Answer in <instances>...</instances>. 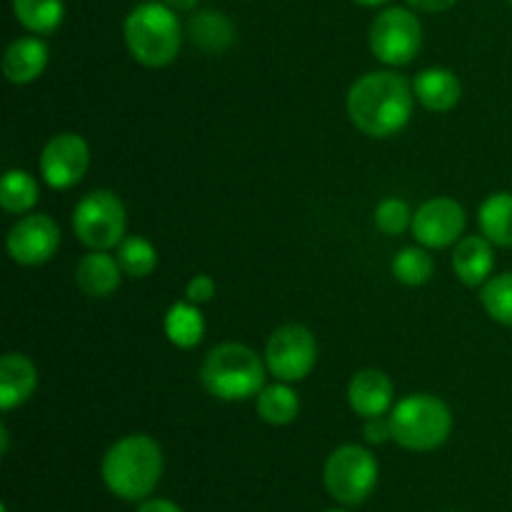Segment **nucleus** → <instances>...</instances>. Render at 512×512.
<instances>
[{"label":"nucleus","instance_id":"2","mask_svg":"<svg viewBox=\"0 0 512 512\" xmlns=\"http://www.w3.org/2000/svg\"><path fill=\"white\" fill-rule=\"evenodd\" d=\"M163 448L150 435H125L108 448L100 465L103 483L115 498L143 503L163 478Z\"/></svg>","mask_w":512,"mask_h":512},{"label":"nucleus","instance_id":"1","mask_svg":"<svg viewBox=\"0 0 512 512\" xmlns=\"http://www.w3.org/2000/svg\"><path fill=\"white\" fill-rule=\"evenodd\" d=\"M415 90L403 75L375 70L353 83L348 93V115L368 138H393L413 118Z\"/></svg>","mask_w":512,"mask_h":512},{"label":"nucleus","instance_id":"6","mask_svg":"<svg viewBox=\"0 0 512 512\" xmlns=\"http://www.w3.org/2000/svg\"><path fill=\"white\" fill-rule=\"evenodd\" d=\"M378 460L368 448L340 445L330 453L323 470V483L330 498L340 505H363L378 485Z\"/></svg>","mask_w":512,"mask_h":512},{"label":"nucleus","instance_id":"17","mask_svg":"<svg viewBox=\"0 0 512 512\" xmlns=\"http://www.w3.org/2000/svg\"><path fill=\"white\" fill-rule=\"evenodd\" d=\"M415 100L433 113H448L463 98L460 78L448 68H425L413 80Z\"/></svg>","mask_w":512,"mask_h":512},{"label":"nucleus","instance_id":"11","mask_svg":"<svg viewBox=\"0 0 512 512\" xmlns=\"http://www.w3.org/2000/svg\"><path fill=\"white\" fill-rule=\"evenodd\" d=\"M468 218L465 208L453 198H430L413 213V238L423 248L440 250L458 243L463 235Z\"/></svg>","mask_w":512,"mask_h":512},{"label":"nucleus","instance_id":"19","mask_svg":"<svg viewBox=\"0 0 512 512\" xmlns=\"http://www.w3.org/2000/svg\"><path fill=\"white\" fill-rule=\"evenodd\" d=\"M478 225L490 243L512 248V193L500 190L488 195L478 208Z\"/></svg>","mask_w":512,"mask_h":512},{"label":"nucleus","instance_id":"36","mask_svg":"<svg viewBox=\"0 0 512 512\" xmlns=\"http://www.w3.org/2000/svg\"><path fill=\"white\" fill-rule=\"evenodd\" d=\"M328 512H348V510H328Z\"/></svg>","mask_w":512,"mask_h":512},{"label":"nucleus","instance_id":"32","mask_svg":"<svg viewBox=\"0 0 512 512\" xmlns=\"http://www.w3.org/2000/svg\"><path fill=\"white\" fill-rule=\"evenodd\" d=\"M135 512H183V508L168 498H148L138 505Z\"/></svg>","mask_w":512,"mask_h":512},{"label":"nucleus","instance_id":"15","mask_svg":"<svg viewBox=\"0 0 512 512\" xmlns=\"http://www.w3.org/2000/svg\"><path fill=\"white\" fill-rule=\"evenodd\" d=\"M495 250L485 235H468L460 238L453 250V270L458 280L468 288L485 285L493 275Z\"/></svg>","mask_w":512,"mask_h":512},{"label":"nucleus","instance_id":"35","mask_svg":"<svg viewBox=\"0 0 512 512\" xmlns=\"http://www.w3.org/2000/svg\"><path fill=\"white\" fill-rule=\"evenodd\" d=\"M353 3L365 5V8H375V5H383V3H388V0H353Z\"/></svg>","mask_w":512,"mask_h":512},{"label":"nucleus","instance_id":"24","mask_svg":"<svg viewBox=\"0 0 512 512\" xmlns=\"http://www.w3.org/2000/svg\"><path fill=\"white\" fill-rule=\"evenodd\" d=\"M38 203V180L25 170H8L0 183V208L10 215H23Z\"/></svg>","mask_w":512,"mask_h":512},{"label":"nucleus","instance_id":"8","mask_svg":"<svg viewBox=\"0 0 512 512\" xmlns=\"http://www.w3.org/2000/svg\"><path fill=\"white\" fill-rule=\"evenodd\" d=\"M318 360V343L305 325L288 323L273 330L265 345V368L280 383L305 380Z\"/></svg>","mask_w":512,"mask_h":512},{"label":"nucleus","instance_id":"14","mask_svg":"<svg viewBox=\"0 0 512 512\" xmlns=\"http://www.w3.org/2000/svg\"><path fill=\"white\" fill-rule=\"evenodd\" d=\"M50 50L48 43L40 38H18L5 48L3 75L13 85H28L43 75L48 68Z\"/></svg>","mask_w":512,"mask_h":512},{"label":"nucleus","instance_id":"16","mask_svg":"<svg viewBox=\"0 0 512 512\" xmlns=\"http://www.w3.org/2000/svg\"><path fill=\"white\" fill-rule=\"evenodd\" d=\"M38 388V370L28 355L8 353L0 360V410H13L28 403Z\"/></svg>","mask_w":512,"mask_h":512},{"label":"nucleus","instance_id":"33","mask_svg":"<svg viewBox=\"0 0 512 512\" xmlns=\"http://www.w3.org/2000/svg\"><path fill=\"white\" fill-rule=\"evenodd\" d=\"M165 5H170V8L175 10V13H178V10H193L195 5L200 3V0H163Z\"/></svg>","mask_w":512,"mask_h":512},{"label":"nucleus","instance_id":"22","mask_svg":"<svg viewBox=\"0 0 512 512\" xmlns=\"http://www.w3.org/2000/svg\"><path fill=\"white\" fill-rule=\"evenodd\" d=\"M15 20L33 35H50L63 25V0H13Z\"/></svg>","mask_w":512,"mask_h":512},{"label":"nucleus","instance_id":"26","mask_svg":"<svg viewBox=\"0 0 512 512\" xmlns=\"http://www.w3.org/2000/svg\"><path fill=\"white\" fill-rule=\"evenodd\" d=\"M435 273V260L433 255L428 253V248L423 245H410V248H403L395 253L393 258V275L403 285H410V288H418V285H425Z\"/></svg>","mask_w":512,"mask_h":512},{"label":"nucleus","instance_id":"9","mask_svg":"<svg viewBox=\"0 0 512 512\" xmlns=\"http://www.w3.org/2000/svg\"><path fill=\"white\" fill-rule=\"evenodd\" d=\"M423 48V25L408 8H388L370 25V50L385 65H408Z\"/></svg>","mask_w":512,"mask_h":512},{"label":"nucleus","instance_id":"29","mask_svg":"<svg viewBox=\"0 0 512 512\" xmlns=\"http://www.w3.org/2000/svg\"><path fill=\"white\" fill-rule=\"evenodd\" d=\"M363 438L370 445H383L393 440V428H390V415H378V418H365L363 425Z\"/></svg>","mask_w":512,"mask_h":512},{"label":"nucleus","instance_id":"18","mask_svg":"<svg viewBox=\"0 0 512 512\" xmlns=\"http://www.w3.org/2000/svg\"><path fill=\"white\" fill-rule=\"evenodd\" d=\"M120 273L118 258L108 255V250H90L78 260L75 283L90 298H108L120 288Z\"/></svg>","mask_w":512,"mask_h":512},{"label":"nucleus","instance_id":"13","mask_svg":"<svg viewBox=\"0 0 512 512\" xmlns=\"http://www.w3.org/2000/svg\"><path fill=\"white\" fill-rule=\"evenodd\" d=\"M393 383L383 370L365 368L353 375L348 385V400L350 408L360 418H378V415H388L393 410Z\"/></svg>","mask_w":512,"mask_h":512},{"label":"nucleus","instance_id":"37","mask_svg":"<svg viewBox=\"0 0 512 512\" xmlns=\"http://www.w3.org/2000/svg\"><path fill=\"white\" fill-rule=\"evenodd\" d=\"M510 5H512V0H510Z\"/></svg>","mask_w":512,"mask_h":512},{"label":"nucleus","instance_id":"30","mask_svg":"<svg viewBox=\"0 0 512 512\" xmlns=\"http://www.w3.org/2000/svg\"><path fill=\"white\" fill-rule=\"evenodd\" d=\"M213 295H215V280L210 278V275H195V278L188 283V288H185V300H190V303L195 305L208 303V300H213Z\"/></svg>","mask_w":512,"mask_h":512},{"label":"nucleus","instance_id":"10","mask_svg":"<svg viewBox=\"0 0 512 512\" xmlns=\"http://www.w3.org/2000/svg\"><path fill=\"white\" fill-rule=\"evenodd\" d=\"M90 168V148L83 135L58 133L40 153V175L53 190H70L85 178Z\"/></svg>","mask_w":512,"mask_h":512},{"label":"nucleus","instance_id":"23","mask_svg":"<svg viewBox=\"0 0 512 512\" xmlns=\"http://www.w3.org/2000/svg\"><path fill=\"white\" fill-rule=\"evenodd\" d=\"M258 415L270 425H290L300 413V398L290 383L265 385L260 395L255 398Z\"/></svg>","mask_w":512,"mask_h":512},{"label":"nucleus","instance_id":"4","mask_svg":"<svg viewBox=\"0 0 512 512\" xmlns=\"http://www.w3.org/2000/svg\"><path fill=\"white\" fill-rule=\"evenodd\" d=\"M265 363L253 348L223 343L210 350L200 368V383L213 398L225 403L258 398L265 388Z\"/></svg>","mask_w":512,"mask_h":512},{"label":"nucleus","instance_id":"34","mask_svg":"<svg viewBox=\"0 0 512 512\" xmlns=\"http://www.w3.org/2000/svg\"><path fill=\"white\" fill-rule=\"evenodd\" d=\"M0 443H3V455L8 453V428L5 425H0Z\"/></svg>","mask_w":512,"mask_h":512},{"label":"nucleus","instance_id":"20","mask_svg":"<svg viewBox=\"0 0 512 512\" xmlns=\"http://www.w3.org/2000/svg\"><path fill=\"white\" fill-rule=\"evenodd\" d=\"M165 335L170 343L180 350H193L205 338V320L198 305L185 300V303H173L165 313L163 320Z\"/></svg>","mask_w":512,"mask_h":512},{"label":"nucleus","instance_id":"21","mask_svg":"<svg viewBox=\"0 0 512 512\" xmlns=\"http://www.w3.org/2000/svg\"><path fill=\"white\" fill-rule=\"evenodd\" d=\"M188 35L205 53H225L235 40V28L218 10H203L188 23Z\"/></svg>","mask_w":512,"mask_h":512},{"label":"nucleus","instance_id":"28","mask_svg":"<svg viewBox=\"0 0 512 512\" xmlns=\"http://www.w3.org/2000/svg\"><path fill=\"white\" fill-rule=\"evenodd\" d=\"M375 225L383 235H400L413 225V213L410 205L400 198H385L383 203L375 208Z\"/></svg>","mask_w":512,"mask_h":512},{"label":"nucleus","instance_id":"12","mask_svg":"<svg viewBox=\"0 0 512 512\" xmlns=\"http://www.w3.org/2000/svg\"><path fill=\"white\" fill-rule=\"evenodd\" d=\"M8 255L20 265H43L58 253L60 228L50 215L33 213L20 218L8 233Z\"/></svg>","mask_w":512,"mask_h":512},{"label":"nucleus","instance_id":"25","mask_svg":"<svg viewBox=\"0 0 512 512\" xmlns=\"http://www.w3.org/2000/svg\"><path fill=\"white\" fill-rule=\"evenodd\" d=\"M115 258H118L123 273L130 278H148L158 268V250L148 238H140V235H128L118 245Z\"/></svg>","mask_w":512,"mask_h":512},{"label":"nucleus","instance_id":"7","mask_svg":"<svg viewBox=\"0 0 512 512\" xmlns=\"http://www.w3.org/2000/svg\"><path fill=\"white\" fill-rule=\"evenodd\" d=\"M125 205L113 190H90L73 210L75 238L90 250L118 248L125 240Z\"/></svg>","mask_w":512,"mask_h":512},{"label":"nucleus","instance_id":"27","mask_svg":"<svg viewBox=\"0 0 512 512\" xmlns=\"http://www.w3.org/2000/svg\"><path fill=\"white\" fill-rule=\"evenodd\" d=\"M480 303L495 323L512 328V273L490 278L480 290Z\"/></svg>","mask_w":512,"mask_h":512},{"label":"nucleus","instance_id":"3","mask_svg":"<svg viewBox=\"0 0 512 512\" xmlns=\"http://www.w3.org/2000/svg\"><path fill=\"white\" fill-rule=\"evenodd\" d=\"M130 55L145 68H165L173 63L183 45V30L175 10L165 3H140L128 13L123 25Z\"/></svg>","mask_w":512,"mask_h":512},{"label":"nucleus","instance_id":"5","mask_svg":"<svg viewBox=\"0 0 512 512\" xmlns=\"http://www.w3.org/2000/svg\"><path fill=\"white\" fill-rule=\"evenodd\" d=\"M393 443L413 453H430L440 448L453 433V413L440 398L430 393H413L390 410Z\"/></svg>","mask_w":512,"mask_h":512},{"label":"nucleus","instance_id":"31","mask_svg":"<svg viewBox=\"0 0 512 512\" xmlns=\"http://www.w3.org/2000/svg\"><path fill=\"white\" fill-rule=\"evenodd\" d=\"M410 8L420 10V13H443V10L453 8L458 0H405Z\"/></svg>","mask_w":512,"mask_h":512}]
</instances>
